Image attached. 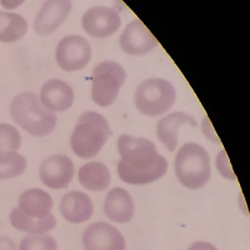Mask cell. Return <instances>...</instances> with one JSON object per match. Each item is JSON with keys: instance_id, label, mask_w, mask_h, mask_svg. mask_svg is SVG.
Segmentation results:
<instances>
[{"instance_id": "obj_1", "label": "cell", "mask_w": 250, "mask_h": 250, "mask_svg": "<svg viewBox=\"0 0 250 250\" xmlns=\"http://www.w3.org/2000/svg\"><path fill=\"white\" fill-rule=\"evenodd\" d=\"M118 151L120 154L118 174L126 184H150L168 171V160L148 139L122 135L118 139Z\"/></svg>"}, {"instance_id": "obj_2", "label": "cell", "mask_w": 250, "mask_h": 250, "mask_svg": "<svg viewBox=\"0 0 250 250\" xmlns=\"http://www.w3.org/2000/svg\"><path fill=\"white\" fill-rule=\"evenodd\" d=\"M13 120L34 137H45L57 126V115L48 111L40 103L37 94L30 91L18 94L10 104Z\"/></svg>"}, {"instance_id": "obj_3", "label": "cell", "mask_w": 250, "mask_h": 250, "mask_svg": "<svg viewBox=\"0 0 250 250\" xmlns=\"http://www.w3.org/2000/svg\"><path fill=\"white\" fill-rule=\"evenodd\" d=\"M110 126L102 114L88 111L80 115L71 134V149L83 159L97 156L110 137Z\"/></svg>"}, {"instance_id": "obj_4", "label": "cell", "mask_w": 250, "mask_h": 250, "mask_svg": "<svg viewBox=\"0 0 250 250\" xmlns=\"http://www.w3.org/2000/svg\"><path fill=\"white\" fill-rule=\"evenodd\" d=\"M175 174L183 187L200 189L210 180V156L202 145L187 143L175 156Z\"/></svg>"}, {"instance_id": "obj_5", "label": "cell", "mask_w": 250, "mask_h": 250, "mask_svg": "<svg viewBox=\"0 0 250 250\" xmlns=\"http://www.w3.org/2000/svg\"><path fill=\"white\" fill-rule=\"evenodd\" d=\"M137 109L146 117H159L168 113L176 100V91L170 82L151 78L140 83L135 91Z\"/></svg>"}, {"instance_id": "obj_6", "label": "cell", "mask_w": 250, "mask_h": 250, "mask_svg": "<svg viewBox=\"0 0 250 250\" xmlns=\"http://www.w3.org/2000/svg\"><path fill=\"white\" fill-rule=\"evenodd\" d=\"M125 79L126 73L117 62H103L98 64L91 75V97L94 103L103 108L114 104Z\"/></svg>"}, {"instance_id": "obj_7", "label": "cell", "mask_w": 250, "mask_h": 250, "mask_svg": "<svg viewBox=\"0 0 250 250\" xmlns=\"http://www.w3.org/2000/svg\"><path fill=\"white\" fill-rule=\"evenodd\" d=\"M55 55L58 65L62 70H82L91 59L90 44L80 35H69L60 40Z\"/></svg>"}, {"instance_id": "obj_8", "label": "cell", "mask_w": 250, "mask_h": 250, "mask_svg": "<svg viewBox=\"0 0 250 250\" xmlns=\"http://www.w3.org/2000/svg\"><path fill=\"white\" fill-rule=\"evenodd\" d=\"M85 250H125L126 242L117 228L104 222L89 225L83 234Z\"/></svg>"}, {"instance_id": "obj_9", "label": "cell", "mask_w": 250, "mask_h": 250, "mask_svg": "<svg viewBox=\"0 0 250 250\" xmlns=\"http://www.w3.org/2000/svg\"><path fill=\"white\" fill-rule=\"evenodd\" d=\"M82 25L91 37L106 38L117 33L122 25V18L115 9L94 6L83 15Z\"/></svg>"}, {"instance_id": "obj_10", "label": "cell", "mask_w": 250, "mask_h": 250, "mask_svg": "<svg viewBox=\"0 0 250 250\" xmlns=\"http://www.w3.org/2000/svg\"><path fill=\"white\" fill-rule=\"evenodd\" d=\"M39 175L42 183L50 189H64L74 178V163L65 155H51L42 163Z\"/></svg>"}, {"instance_id": "obj_11", "label": "cell", "mask_w": 250, "mask_h": 250, "mask_svg": "<svg viewBox=\"0 0 250 250\" xmlns=\"http://www.w3.org/2000/svg\"><path fill=\"white\" fill-rule=\"evenodd\" d=\"M119 45L126 54L140 57L149 54L151 50H154L158 46V40L143 21L135 19L129 23L123 31L119 39Z\"/></svg>"}, {"instance_id": "obj_12", "label": "cell", "mask_w": 250, "mask_h": 250, "mask_svg": "<svg viewBox=\"0 0 250 250\" xmlns=\"http://www.w3.org/2000/svg\"><path fill=\"white\" fill-rule=\"evenodd\" d=\"M71 0H46L34 20V30L40 37L53 34L70 14Z\"/></svg>"}, {"instance_id": "obj_13", "label": "cell", "mask_w": 250, "mask_h": 250, "mask_svg": "<svg viewBox=\"0 0 250 250\" xmlns=\"http://www.w3.org/2000/svg\"><path fill=\"white\" fill-rule=\"evenodd\" d=\"M74 98V90L69 84L59 79H51L42 88L39 100L48 111L62 113L70 109Z\"/></svg>"}, {"instance_id": "obj_14", "label": "cell", "mask_w": 250, "mask_h": 250, "mask_svg": "<svg viewBox=\"0 0 250 250\" xmlns=\"http://www.w3.org/2000/svg\"><path fill=\"white\" fill-rule=\"evenodd\" d=\"M60 213L66 222L71 224H80L88 222L93 216L94 204L86 194L70 191L62 196L60 202Z\"/></svg>"}, {"instance_id": "obj_15", "label": "cell", "mask_w": 250, "mask_h": 250, "mask_svg": "<svg viewBox=\"0 0 250 250\" xmlns=\"http://www.w3.org/2000/svg\"><path fill=\"white\" fill-rule=\"evenodd\" d=\"M104 213L115 223H129L134 216L133 198L123 188H114L105 198Z\"/></svg>"}, {"instance_id": "obj_16", "label": "cell", "mask_w": 250, "mask_h": 250, "mask_svg": "<svg viewBox=\"0 0 250 250\" xmlns=\"http://www.w3.org/2000/svg\"><path fill=\"white\" fill-rule=\"evenodd\" d=\"M182 125L196 126V122L193 117L185 113L175 111L163 118L156 125V133L160 142L167 146L169 151H174L178 146V131Z\"/></svg>"}, {"instance_id": "obj_17", "label": "cell", "mask_w": 250, "mask_h": 250, "mask_svg": "<svg viewBox=\"0 0 250 250\" xmlns=\"http://www.w3.org/2000/svg\"><path fill=\"white\" fill-rule=\"evenodd\" d=\"M54 203L51 196L42 189H29L19 198V209L34 219L46 218L51 214Z\"/></svg>"}, {"instance_id": "obj_18", "label": "cell", "mask_w": 250, "mask_h": 250, "mask_svg": "<svg viewBox=\"0 0 250 250\" xmlns=\"http://www.w3.org/2000/svg\"><path fill=\"white\" fill-rule=\"evenodd\" d=\"M111 175L105 165L99 162L88 163L79 170V183L90 191H103L110 185Z\"/></svg>"}, {"instance_id": "obj_19", "label": "cell", "mask_w": 250, "mask_h": 250, "mask_svg": "<svg viewBox=\"0 0 250 250\" xmlns=\"http://www.w3.org/2000/svg\"><path fill=\"white\" fill-rule=\"evenodd\" d=\"M10 223L18 230L30 234H45L57 227V219L54 215L50 214L46 218L34 219L25 215L19 208L13 209L10 214Z\"/></svg>"}, {"instance_id": "obj_20", "label": "cell", "mask_w": 250, "mask_h": 250, "mask_svg": "<svg viewBox=\"0 0 250 250\" xmlns=\"http://www.w3.org/2000/svg\"><path fill=\"white\" fill-rule=\"evenodd\" d=\"M28 31V23L17 13L0 12V43H15Z\"/></svg>"}, {"instance_id": "obj_21", "label": "cell", "mask_w": 250, "mask_h": 250, "mask_svg": "<svg viewBox=\"0 0 250 250\" xmlns=\"http://www.w3.org/2000/svg\"><path fill=\"white\" fill-rule=\"evenodd\" d=\"M26 159L17 151L0 154V180L13 179L21 175L26 169Z\"/></svg>"}, {"instance_id": "obj_22", "label": "cell", "mask_w": 250, "mask_h": 250, "mask_svg": "<svg viewBox=\"0 0 250 250\" xmlns=\"http://www.w3.org/2000/svg\"><path fill=\"white\" fill-rule=\"evenodd\" d=\"M19 250H58L55 239L49 234H29L21 240Z\"/></svg>"}, {"instance_id": "obj_23", "label": "cell", "mask_w": 250, "mask_h": 250, "mask_svg": "<svg viewBox=\"0 0 250 250\" xmlns=\"http://www.w3.org/2000/svg\"><path fill=\"white\" fill-rule=\"evenodd\" d=\"M21 145V137L17 128L9 124H0V154L17 151Z\"/></svg>"}, {"instance_id": "obj_24", "label": "cell", "mask_w": 250, "mask_h": 250, "mask_svg": "<svg viewBox=\"0 0 250 250\" xmlns=\"http://www.w3.org/2000/svg\"><path fill=\"white\" fill-rule=\"evenodd\" d=\"M216 165H218V170L220 171L223 176H225L227 179H233L235 180V175H234V171L231 169V165L228 160L227 153L224 150L220 151L218 155V159H216Z\"/></svg>"}, {"instance_id": "obj_25", "label": "cell", "mask_w": 250, "mask_h": 250, "mask_svg": "<svg viewBox=\"0 0 250 250\" xmlns=\"http://www.w3.org/2000/svg\"><path fill=\"white\" fill-rule=\"evenodd\" d=\"M0 250H17V245L8 236H0Z\"/></svg>"}, {"instance_id": "obj_26", "label": "cell", "mask_w": 250, "mask_h": 250, "mask_svg": "<svg viewBox=\"0 0 250 250\" xmlns=\"http://www.w3.org/2000/svg\"><path fill=\"white\" fill-rule=\"evenodd\" d=\"M188 250H218L213 244L207 242H196L188 248Z\"/></svg>"}, {"instance_id": "obj_27", "label": "cell", "mask_w": 250, "mask_h": 250, "mask_svg": "<svg viewBox=\"0 0 250 250\" xmlns=\"http://www.w3.org/2000/svg\"><path fill=\"white\" fill-rule=\"evenodd\" d=\"M24 1H25V0H0V4H1V6H3L4 9L13 10V9L19 8Z\"/></svg>"}]
</instances>
